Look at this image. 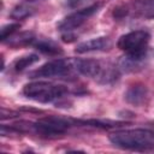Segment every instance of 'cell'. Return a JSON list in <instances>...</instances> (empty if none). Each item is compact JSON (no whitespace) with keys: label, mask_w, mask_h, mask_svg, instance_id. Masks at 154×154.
Instances as JSON below:
<instances>
[{"label":"cell","mask_w":154,"mask_h":154,"mask_svg":"<svg viewBox=\"0 0 154 154\" xmlns=\"http://www.w3.org/2000/svg\"><path fill=\"white\" fill-rule=\"evenodd\" d=\"M111 143L122 149L147 150L154 148V130L150 129H125L108 136Z\"/></svg>","instance_id":"6da1fadb"},{"label":"cell","mask_w":154,"mask_h":154,"mask_svg":"<svg viewBox=\"0 0 154 154\" xmlns=\"http://www.w3.org/2000/svg\"><path fill=\"white\" fill-rule=\"evenodd\" d=\"M76 72L102 84L113 83L118 78V69L96 59H73Z\"/></svg>","instance_id":"7a4b0ae2"},{"label":"cell","mask_w":154,"mask_h":154,"mask_svg":"<svg viewBox=\"0 0 154 154\" xmlns=\"http://www.w3.org/2000/svg\"><path fill=\"white\" fill-rule=\"evenodd\" d=\"M67 89L60 84H53L49 82H31L23 88V95L32 101L48 103L54 102L64 97Z\"/></svg>","instance_id":"3957f363"},{"label":"cell","mask_w":154,"mask_h":154,"mask_svg":"<svg viewBox=\"0 0 154 154\" xmlns=\"http://www.w3.org/2000/svg\"><path fill=\"white\" fill-rule=\"evenodd\" d=\"M100 8V4H93L83 10L71 13L70 16L65 17L59 24L58 29L61 32V37L65 42H71L76 38V30L81 28L94 13L97 12Z\"/></svg>","instance_id":"277c9868"},{"label":"cell","mask_w":154,"mask_h":154,"mask_svg":"<svg viewBox=\"0 0 154 154\" xmlns=\"http://www.w3.org/2000/svg\"><path fill=\"white\" fill-rule=\"evenodd\" d=\"M150 35L147 30H134L119 37L117 46L128 57L144 58Z\"/></svg>","instance_id":"5b68a950"},{"label":"cell","mask_w":154,"mask_h":154,"mask_svg":"<svg viewBox=\"0 0 154 154\" xmlns=\"http://www.w3.org/2000/svg\"><path fill=\"white\" fill-rule=\"evenodd\" d=\"M77 122L58 116H48L31 123V132L41 137H57L65 134Z\"/></svg>","instance_id":"8992f818"},{"label":"cell","mask_w":154,"mask_h":154,"mask_svg":"<svg viewBox=\"0 0 154 154\" xmlns=\"http://www.w3.org/2000/svg\"><path fill=\"white\" fill-rule=\"evenodd\" d=\"M75 64L73 59H55L52 61L46 63L37 70L30 73L32 78H64L71 76L75 72Z\"/></svg>","instance_id":"52a82bcc"},{"label":"cell","mask_w":154,"mask_h":154,"mask_svg":"<svg viewBox=\"0 0 154 154\" xmlns=\"http://www.w3.org/2000/svg\"><path fill=\"white\" fill-rule=\"evenodd\" d=\"M112 48V41L107 36H100L81 42L76 46V53H90V52H105Z\"/></svg>","instance_id":"ba28073f"},{"label":"cell","mask_w":154,"mask_h":154,"mask_svg":"<svg viewBox=\"0 0 154 154\" xmlns=\"http://www.w3.org/2000/svg\"><path fill=\"white\" fill-rule=\"evenodd\" d=\"M148 97V90L143 84H134L125 93V100L135 106H141Z\"/></svg>","instance_id":"9c48e42d"},{"label":"cell","mask_w":154,"mask_h":154,"mask_svg":"<svg viewBox=\"0 0 154 154\" xmlns=\"http://www.w3.org/2000/svg\"><path fill=\"white\" fill-rule=\"evenodd\" d=\"M132 11L144 19H154V0H134Z\"/></svg>","instance_id":"30bf717a"},{"label":"cell","mask_w":154,"mask_h":154,"mask_svg":"<svg viewBox=\"0 0 154 154\" xmlns=\"http://www.w3.org/2000/svg\"><path fill=\"white\" fill-rule=\"evenodd\" d=\"M32 45L37 51H40L41 53L47 54V55L63 54V49L54 41H52L51 38H37L36 37Z\"/></svg>","instance_id":"8fae6325"},{"label":"cell","mask_w":154,"mask_h":154,"mask_svg":"<svg viewBox=\"0 0 154 154\" xmlns=\"http://www.w3.org/2000/svg\"><path fill=\"white\" fill-rule=\"evenodd\" d=\"M36 61H38V55L37 54H29V55L20 57L17 60H14L13 70L16 72H22L25 69H28L29 66H31L32 64H35Z\"/></svg>","instance_id":"7c38bea8"},{"label":"cell","mask_w":154,"mask_h":154,"mask_svg":"<svg viewBox=\"0 0 154 154\" xmlns=\"http://www.w3.org/2000/svg\"><path fill=\"white\" fill-rule=\"evenodd\" d=\"M35 36L31 32H22L14 37H10L8 43L13 47H20V46H26V45H32L35 41Z\"/></svg>","instance_id":"4fadbf2b"},{"label":"cell","mask_w":154,"mask_h":154,"mask_svg":"<svg viewBox=\"0 0 154 154\" xmlns=\"http://www.w3.org/2000/svg\"><path fill=\"white\" fill-rule=\"evenodd\" d=\"M32 13H34V8H32V7H30V6H28V5L20 4V5H17V6L12 10L11 17H12L13 19H24V18L31 16Z\"/></svg>","instance_id":"5bb4252c"},{"label":"cell","mask_w":154,"mask_h":154,"mask_svg":"<svg viewBox=\"0 0 154 154\" xmlns=\"http://www.w3.org/2000/svg\"><path fill=\"white\" fill-rule=\"evenodd\" d=\"M19 26H20V25H19L18 23L4 25V26L1 28V41H6L7 38H10V37L17 31V29H18Z\"/></svg>","instance_id":"9a60e30c"},{"label":"cell","mask_w":154,"mask_h":154,"mask_svg":"<svg viewBox=\"0 0 154 154\" xmlns=\"http://www.w3.org/2000/svg\"><path fill=\"white\" fill-rule=\"evenodd\" d=\"M85 0H66V4L70 6V7H75L77 5H81L82 2H84Z\"/></svg>","instance_id":"2e32d148"},{"label":"cell","mask_w":154,"mask_h":154,"mask_svg":"<svg viewBox=\"0 0 154 154\" xmlns=\"http://www.w3.org/2000/svg\"><path fill=\"white\" fill-rule=\"evenodd\" d=\"M26 1H35V0H26Z\"/></svg>","instance_id":"e0dca14e"},{"label":"cell","mask_w":154,"mask_h":154,"mask_svg":"<svg viewBox=\"0 0 154 154\" xmlns=\"http://www.w3.org/2000/svg\"><path fill=\"white\" fill-rule=\"evenodd\" d=\"M153 130H154V128H153Z\"/></svg>","instance_id":"ac0fdd59"}]
</instances>
